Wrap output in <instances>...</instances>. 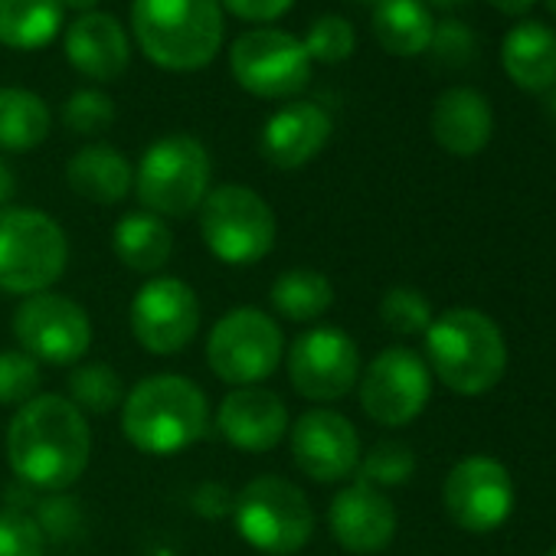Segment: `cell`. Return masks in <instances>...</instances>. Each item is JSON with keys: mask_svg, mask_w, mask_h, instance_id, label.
Instances as JSON below:
<instances>
[{"mask_svg": "<svg viewBox=\"0 0 556 556\" xmlns=\"http://www.w3.org/2000/svg\"><path fill=\"white\" fill-rule=\"evenodd\" d=\"M66 180L73 187V193L112 206L122 203L131 187H135V170L128 164V157L112 148V144H89L83 151H76L66 164Z\"/></svg>", "mask_w": 556, "mask_h": 556, "instance_id": "23", "label": "cell"}, {"mask_svg": "<svg viewBox=\"0 0 556 556\" xmlns=\"http://www.w3.org/2000/svg\"><path fill=\"white\" fill-rule=\"evenodd\" d=\"M115 122V102L99 89H79L63 105V125L73 135H102Z\"/></svg>", "mask_w": 556, "mask_h": 556, "instance_id": "34", "label": "cell"}, {"mask_svg": "<svg viewBox=\"0 0 556 556\" xmlns=\"http://www.w3.org/2000/svg\"><path fill=\"white\" fill-rule=\"evenodd\" d=\"M286 357V334L262 308L226 312L206 338V364L229 387L268 380Z\"/></svg>", "mask_w": 556, "mask_h": 556, "instance_id": "9", "label": "cell"}, {"mask_svg": "<svg viewBox=\"0 0 556 556\" xmlns=\"http://www.w3.org/2000/svg\"><path fill=\"white\" fill-rule=\"evenodd\" d=\"M216 426L232 448L262 455L289 435V406L271 390L239 387L219 403Z\"/></svg>", "mask_w": 556, "mask_h": 556, "instance_id": "18", "label": "cell"}, {"mask_svg": "<svg viewBox=\"0 0 556 556\" xmlns=\"http://www.w3.org/2000/svg\"><path fill=\"white\" fill-rule=\"evenodd\" d=\"M432 17L422 0H380L374 11V37L393 56H419L432 43Z\"/></svg>", "mask_w": 556, "mask_h": 556, "instance_id": "27", "label": "cell"}, {"mask_svg": "<svg viewBox=\"0 0 556 556\" xmlns=\"http://www.w3.org/2000/svg\"><path fill=\"white\" fill-rule=\"evenodd\" d=\"M0 556H47L43 527L24 510H0Z\"/></svg>", "mask_w": 556, "mask_h": 556, "instance_id": "35", "label": "cell"}, {"mask_svg": "<svg viewBox=\"0 0 556 556\" xmlns=\"http://www.w3.org/2000/svg\"><path fill=\"white\" fill-rule=\"evenodd\" d=\"M131 27L154 66L193 73L219 53L223 8L219 0H131Z\"/></svg>", "mask_w": 556, "mask_h": 556, "instance_id": "4", "label": "cell"}, {"mask_svg": "<svg viewBox=\"0 0 556 556\" xmlns=\"http://www.w3.org/2000/svg\"><path fill=\"white\" fill-rule=\"evenodd\" d=\"M357 390H361V409L374 422L387 429H403L413 419H419L422 409L429 406L432 370L416 351L387 348L370 361L367 370H361Z\"/></svg>", "mask_w": 556, "mask_h": 556, "instance_id": "11", "label": "cell"}, {"mask_svg": "<svg viewBox=\"0 0 556 556\" xmlns=\"http://www.w3.org/2000/svg\"><path fill=\"white\" fill-rule=\"evenodd\" d=\"M429 50L435 53V60H439V63L465 66V63H471V56H475V50H478V40H475V34H471L465 24H458V21H445V24H439V27L432 30V43H429Z\"/></svg>", "mask_w": 556, "mask_h": 556, "instance_id": "36", "label": "cell"}, {"mask_svg": "<svg viewBox=\"0 0 556 556\" xmlns=\"http://www.w3.org/2000/svg\"><path fill=\"white\" fill-rule=\"evenodd\" d=\"M553 109H556V92H553Z\"/></svg>", "mask_w": 556, "mask_h": 556, "instance_id": "45", "label": "cell"}, {"mask_svg": "<svg viewBox=\"0 0 556 556\" xmlns=\"http://www.w3.org/2000/svg\"><path fill=\"white\" fill-rule=\"evenodd\" d=\"M416 471V455L406 442H396V439H383L377 442L367 455H361V465H357V481L364 484H374V488H396V484H406Z\"/></svg>", "mask_w": 556, "mask_h": 556, "instance_id": "30", "label": "cell"}, {"mask_svg": "<svg viewBox=\"0 0 556 556\" xmlns=\"http://www.w3.org/2000/svg\"><path fill=\"white\" fill-rule=\"evenodd\" d=\"M312 63H341L354 53L357 47V34L351 27V21L338 17V14H325L308 27V37L302 40Z\"/></svg>", "mask_w": 556, "mask_h": 556, "instance_id": "33", "label": "cell"}, {"mask_svg": "<svg viewBox=\"0 0 556 556\" xmlns=\"http://www.w3.org/2000/svg\"><path fill=\"white\" fill-rule=\"evenodd\" d=\"M60 4H63V11L70 8V11H76V14H92L99 0H60Z\"/></svg>", "mask_w": 556, "mask_h": 556, "instance_id": "40", "label": "cell"}, {"mask_svg": "<svg viewBox=\"0 0 556 556\" xmlns=\"http://www.w3.org/2000/svg\"><path fill=\"white\" fill-rule=\"evenodd\" d=\"M210 174V154L193 135H167L144 151L135 174V193L144 213L184 219L206 200Z\"/></svg>", "mask_w": 556, "mask_h": 556, "instance_id": "7", "label": "cell"}, {"mask_svg": "<svg viewBox=\"0 0 556 556\" xmlns=\"http://www.w3.org/2000/svg\"><path fill=\"white\" fill-rule=\"evenodd\" d=\"M491 8H497L501 14H507V17H520V14H527L536 0H488Z\"/></svg>", "mask_w": 556, "mask_h": 556, "instance_id": "39", "label": "cell"}, {"mask_svg": "<svg viewBox=\"0 0 556 556\" xmlns=\"http://www.w3.org/2000/svg\"><path fill=\"white\" fill-rule=\"evenodd\" d=\"M43 370L24 351H0V406H27L40 396Z\"/></svg>", "mask_w": 556, "mask_h": 556, "instance_id": "32", "label": "cell"}, {"mask_svg": "<svg viewBox=\"0 0 556 556\" xmlns=\"http://www.w3.org/2000/svg\"><path fill=\"white\" fill-rule=\"evenodd\" d=\"M432 305L419 289L409 286H393L383 299H380V321L387 331L400 334V338H416L426 334L432 325Z\"/></svg>", "mask_w": 556, "mask_h": 556, "instance_id": "31", "label": "cell"}, {"mask_svg": "<svg viewBox=\"0 0 556 556\" xmlns=\"http://www.w3.org/2000/svg\"><path fill=\"white\" fill-rule=\"evenodd\" d=\"M514 478L491 455H468L452 465L442 484V504L465 533H491L514 514Z\"/></svg>", "mask_w": 556, "mask_h": 556, "instance_id": "13", "label": "cell"}, {"mask_svg": "<svg viewBox=\"0 0 556 556\" xmlns=\"http://www.w3.org/2000/svg\"><path fill=\"white\" fill-rule=\"evenodd\" d=\"M426 364L432 377L458 396L494 390L507 370V341L497 321L478 308H448L426 331Z\"/></svg>", "mask_w": 556, "mask_h": 556, "instance_id": "3", "label": "cell"}, {"mask_svg": "<svg viewBox=\"0 0 556 556\" xmlns=\"http://www.w3.org/2000/svg\"><path fill=\"white\" fill-rule=\"evenodd\" d=\"M328 527L348 553L374 556L383 553L396 536V507L380 488L354 481L334 494L328 507Z\"/></svg>", "mask_w": 556, "mask_h": 556, "instance_id": "17", "label": "cell"}, {"mask_svg": "<svg viewBox=\"0 0 556 556\" xmlns=\"http://www.w3.org/2000/svg\"><path fill=\"white\" fill-rule=\"evenodd\" d=\"M239 536L265 556H292L308 546L315 533V510L308 494L278 475L252 478L232 501Z\"/></svg>", "mask_w": 556, "mask_h": 556, "instance_id": "6", "label": "cell"}, {"mask_svg": "<svg viewBox=\"0 0 556 556\" xmlns=\"http://www.w3.org/2000/svg\"><path fill=\"white\" fill-rule=\"evenodd\" d=\"M361 351L341 328H312L292 341L289 383L312 403H338L361 380Z\"/></svg>", "mask_w": 556, "mask_h": 556, "instance_id": "14", "label": "cell"}, {"mask_svg": "<svg viewBox=\"0 0 556 556\" xmlns=\"http://www.w3.org/2000/svg\"><path fill=\"white\" fill-rule=\"evenodd\" d=\"M543 556H556V546H549V549H546Z\"/></svg>", "mask_w": 556, "mask_h": 556, "instance_id": "43", "label": "cell"}, {"mask_svg": "<svg viewBox=\"0 0 556 556\" xmlns=\"http://www.w3.org/2000/svg\"><path fill=\"white\" fill-rule=\"evenodd\" d=\"M63 30L60 0H0V43L11 50H47Z\"/></svg>", "mask_w": 556, "mask_h": 556, "instance_id": "26", "label": "cell"}, {"mask_svg": "<svg viewBox=\"0 0 556 556\" xmlns=\"http://www.w3.org/2000/svg\"><path fill=\"white\" fill-rule=\"evenodd\" d=\"M14 338L37 364L76 367L92 344V321L66 295L40 292L24 299L14 315Z\"/></svg>", "mask_w": 556, "mask_h": 556, "instance_id": "12", "label": "cell"}, {"mask_svg": "<svg viewBox=\"0 0 556 556\" xmlns=\"http://www.w3.org/2000/svg\"><path fill=\"white\" fill-rule=\"evenodd\" d=\"M331 115L315 102H292L278 109L262 128V157L278 170H299L315 161L331 141Z\"/></svg>", "mask_w": 556, "mask_h": 556, "instance_id": "19", "label": "cell"}, {"mask_svg": "<svg viewBox=\"0 0 556 556\" xmlns=\"http://www.w3.org/2000/svg\"><path fill=\"white\" fill-rule=\"evenodd\" d=\"M364 4H370V0H364ZM374 4H380V0H374Z\"/></svg>", "mask_w": 556, "mask_h": 556, "instance_id": "44", "label": "cell"}, {"mask_svg": "<svg viewBox=\"0 0 556 556\" xmlns=\"http://www.w3.org/2000/svg\"><path fill=\"white\" fill-rule=\"evenodd\" d=\"M210 429L206 393L177 374L141 380L122 403V432L144 455H180Z\"/></svg>", "mask_w": 556, "mask_h": 556, "instance_id": "2", "label": "cell"}, {"mask_svg": "<svg viewBox=\"0 0 556 556\" xmlns=\"http://www.w3.org/2000/svg\"><path fill=\"white\" fill-rule=\"evenodd\" d=\"M432 4H439V8H458V4H465V0H432Z\"/></svg>", "mask_w": 556, "mask_h": 556, "instance_id": "41", "label": "cell"}, {"mask_svg": "<svg viewBox=\"0 0 556 556\" xmlns=\"http://www.w3.org/2000/svg\"><path fill=\"white\" fill-rule=\"evenodd\" d=\"M219 4L236 14L239 21H249V24H268V21H278L286 11H292L295 0H219Z\"/></svg>", "mask_w": 556, "mask_h": 556, "instance_id": "37", "label": "cell"}, {"mask_svg": "<svg viewBox=\"0 0 556 556\" xmlns=\"http://www.w3.org/2000/svg\"><path fill=\"white\" fill-rule=\"evenodd\" d=\"M275 213L252 187L223 184L200 203L203 245L226 265L262 262L275 245Z\"/></svg>", "mask_w": 556, "mask_h": 556, "instance_id": "8", "label": "cell"}, {"mask_svg": "<svg viewBox=\"0 0 556 556\" xmlns=\"http://www.w3.org/2000/svg\"><path fill=\"white\" fill-rule=\"evenodd\" d=\"M200 331L197 292L174 275H154L131 302V334L154 357H174Z\"/></svg>", "mask_w": 556, "mask_h": 556, "instance_id": "15", "label": "cell"}, {"mask_svg": "<svg viewBox=\"0 0 556 556\" xmlns=\"http://www.w3.org/2000/svg\"><path fill=\"white\" fill-rule=\"evenodd\" d=\"M546 8H549V14L556 17V0H546Z\"/></svg>", "mask_w": 556, "mask_h": 556, "instance_id": "42", "label": "cell"}, {"mask_svg": "<svg viewBox=\"0 0 556 556\" xmlns=\"http://www.w3.org/2000/svg\"><path fill=\"white\" fill-rule=\"evenodd\" d=\"M292 458L318 484H338L361 465V435L334 409H308L292 426Z\"/></svg>", "mask_w": 556, "mask_h": 556, "instance_id": "16", "label": "cell"}, {"mask_svg": "<svg viewBox=\"0 0 556 556\" xmlns=\"http://www.w3.org/2000/svg\"><path fill=\"white\" fill-rule=\"evenodd\" d=\"M232 79L255 99H292L312 83L305 43L286 30H249L229 47Z\"/></svg>", "mask_w": 556, "mask_h": 556, "instance_id": "10", "label": "cell"}, {"mask_svg": "<svg viewBox=\"0 0 556 556\" xmlns=\"http://www.w3.org/2000/svg\"><path fill=\"white\" fill-rule=\"evenodd\" d=\"M334 305V286L325 271L289 268L271 282V308L286 321L312 325Z\"/></svg>", "mask_w": 556, "mask_h": 556, "instance_id": "28", "label": "cell"}, {"mask_svg": "<svg viewBox=\"0 0 556 556\" xmlns=\"http://www.w3.org/2000/svg\"><path fill=\"white\" fill-rule=\"evenodd\" d=\"M504 73L523 92H546L556 86V34L546 24L523 21L507 30L501 47Z\"/></svg>", "mask_w": 556, "mask_h": 556, "instance_id": "22", "label": "cell"}, {"mask_svg": "<svg viewBox=\"0 0 556 556\" xmlns=\"http://www.w3.org/2000/svg\"><path fill=\"white\" fill-rule=\"evenodd\" d=\"M66 60L76 73L96 79V83H115L131 60L128 34L112 14L92 11L73 21L66 30Z\"/></svg>", "mask_w": 556, "mask_h": 556, "instance_id": "20", "label": "cell"}, {"mask_svg": "<svg viewBox=\"0 0 556 556\" xmlns=\"http://www.w3.org/2000/svg\"><path fill=\"white\" fill-rule=\"evenodd\" d=\"M66 262L70 242L53 216L30 206L0 210V292L24 299L50 292Z\"/></svg>", "mask_w": 556, "mask_h": 556, "instance_id": "5", "label": "cell"}, {"mask_svg": "<svg viewBox=\"0 0 556 556\" xmlns=\"http://www.w3.org/2000/svg\"><path fill=\"white\" fill-rule=\"evenodd\" d=\"M14 193H17V177H14L11 164H8L4 157H0V210H8V206H11Z\"/></svg>", "mask_w": 556, "mask_h": 556, "instance_id": "38", "label": "cell"}, {"mask_svg": "<svg viewBox=\"0 0 556 556\" xmlns=\"http://www.w3.org/2000/svg\"><path fill=\"white\" fill-rule=\"evenodd\" d=\"M66 390L76 409H86L96 416H105L125 403V383L109 364H76L70 370Z\"/></svg>", "mask_w": 556, "mask_h": 556, "instance_id": "29", "label": "cell"}, {"mask_svg": "<svg viewBox=\"0 0 556 556\" xmlns=\"http://www.w3.org/2000/svg\"><path fill=\"white\" fill-rule=\"evenodd\" d=\"M432 138L455 157H475L494 135L491 102L468 86L445 89L432 105Z\"/></svg>", "mask_w": 556, "mask_h": 556, "instance_id": "21", "label": "cell"}, {"mask_svg": "<svg viewBox=\"0 0 556 556\" xmlns=\"http://www.w3.org/2000/svg\"><path fill=\"white\" fill-rule=\"evenodd\" d=\"M112 249L125 268L138 275H154L174 255V232L154 213H128L112 232Z\"/></svg>", "mask_w": 556, "mask_h": 556, "instance_id": "24", "label": "cell"}, {"mask_svg": "<svg viewBox=\"0 0 556 556\" xmlns=\"http://www.w3.org/2000/svg\"><path fill=\"white\" fill-rule=\"evenodd\" d=\"M53 125L50 105L17 86H0V151L24 154L47 141Z\"/></svg>", "mask_w": 556, "mask_h": 556, "instance_id": "25", "label": "cell"}, {"mask_svg": "<svg viewBox=\"0 0 556 556\" xmlns=\"http://www.w3.org/2000/svg\"><path fill=\"white\" fill-rule=\"evenodd\" d=\"M92 455V432L66 396L40 393L8 426V462L17 478L43 491L73 488Z\"/></svg>", "mask_w": 556, "mask_h": 556, "instance_id": "1", "label": "cell"}]
</instances>
